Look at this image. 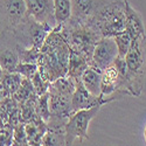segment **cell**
<instances>
[{"label":"cell","instance_id":"6da1fadb","mask_svg":"<svg viewBox=\"0 0 146 146\" xmlns=\"http://www.w3.org/2000/svg\"><path fill=\"white\" fill-rule=\"evenodd\" d=\"M69 54L70 48L60 32V25H57L48 33L40 48V56L36 63L38 71L49 83L58 77L66 76Z\"/></svg>","mask_w":146,"mask_h":146},{"label":"cell","instance_id":"7a4b0ae2","mask_svg":"<svg viewBox=\"0 0 146 146\" xmlns=\"http://www.w3.org/2000/svg\"><path fill=\"white\" fill-rule=\"evenodd\" d=\"M60 32L70 49L82 54L89 61L90 64L92 50L97 41L102 38L90 26V23L88 21L81 22L68 19L66 22L60 25Z\"/></svg>","mask_w":146,"mask_h":146},{"label":"cell","instance_id":"3957f363","mask_svg":"<svg viewBox=\"0 0 146 146\" xmlns=\"http://www.w3.org/2000/svg\"><path fill=\"white\" fill-rule=\"evenodd\" d=\"M88 22L102 38H112L125 28V1L116 0L102 4Z\"/></svg>","mask_w":146,"mask_h":146},{"label":"cell","instance_id":"277c9868","mask_svg":"<svg viewBox=\"0 0 146 146\" xmlns=\"http://www.w3.org/2000/svg\"><path fill=\"white\" fill-rule=\"evenodd\" d=\"M11 28L19 46L25 48L33 47L38 49L41 48L48 33L53 29L47 23L39 22L29 15H26L21 22Z\"/></svg>","mask_w":146,"mask_h":146},{"label":"cell","instance_id":"5b68a950","mask_svg":"<svg viewBox=\"0 0 146 146\" xmlns=\"http://www.w3.org/2000/svg\"><path fill=\"white\" fill-rule=\"evenodd\" d=\"M100 105L92 106L90 109H82L74 111L66 121L64 133H66V145H72L75 140L83 143L89 139L88 129L92 118L101 110Z\"/></svg>","mask_w":146,"mask_h":146},{"label":"cell","instance_id":"8992f818","mask_svg":"<svg viewBox=\"0 0 146 146\" xmlns=\"http://www.w3.org/2000/svg\"><path fill=\"white\" fill-rule=\"evenodd\" d=\"M18 46L11 27L0 33V67L4 71H15L19 63Z\"/></svg>","mask_w":146,"mask_h":146},{"label":"cell","instance_id":"52a82bcc","mask_svg":"<svg viewBox=\"0 0 146 146\" xmlns=\"http://www.w3.org/2000/svg\"><path fill=\"white\" fill-rule=\"evenodd\" d=\"M117 56H118V52L113 38L104 36V38H101L97 41L92 50L89 66H92L98 70L103 71L108 66H110L113 62Z\"/></svg>","mask_w":146,"mask_h":146},{"label":"cell","instance_id":"ba28073f","mask_svg":"<svg viewBox=\"0 0 146 146\" xmlns=\"http://www.w3.org/2000/svg\"><path fill=\"white\" fill-rule=\"evenodd\" d=\"M27 15L34 18L39 22L47 23L52 28L56 27V19L53 0H25Z\"/></svg>","mask_w":146,"mask_h":146},{"label":"cell","instance_id":"9c48e42d","mask_svg":"<svg viewBox=\"0 0 146 146\" xmlns=\"http://www.w3.org/2000/svg\"><path fill=\"white\" fill-rule=\"evenodd\" d=\"M75 80V90L71 96V108L72 111L82 110V109H90L92 106H103L100 100V96L91 95L86 88L83 87L81 82V78H74Z\"/></svg>","mask_w":146,"mask_h":146},{"label":"cell","instance_id":"30bf717a","mask_svg":"<svg viewBox=\"0 0 146 146\" xmlns=\"http://www.w3.org/2000/svg\"><path fill=\"white\" fill-rule=\"evenodd\" d=\"M104 3V0H70L71 14L69 19L87 22Z\"/></svg>","mask_w":146,"mask_h":146},{"label":"cell","instance_id":"8fae6325","mask_svg":"<svg viewBox=\"0 0 146 146\" xmlns=\"http://www.w3.org/2000/svg\"><path fill=\"white\" fill-rule=\"evenodd\" d=\"M125 1V28L132 40L145 38V26L141 15L133 8L127 0Z\"/></svg>","mask_w":146,"mask_h":146},{"label":"cell","instance_id":"7c38bea8","mask_svg":"<svg viewBox=\"0 0 146 146\" xmlns=\"http://www.w3.org/2000/svg\"><path fill=\"white\" fill-rule=\"evenodd\" d=\"M0 7L8 21V27L18 25L27 15L25 0H0Z\"/></svg>","mask_w":146,"mask_h":146},{"label":"cell","instance_id":"4fadbf2b","mask_svg":"<svg viewBox=\"0 0 146 146\" xmlns=\"http://www.w3.org/2000/svg\"><path fill=\"white\" fill-rule=\"evenodd\" d=\"M81 82L83 87L86 88L91 95L100 96L101 95V80H102V71L97 68L89 66L81 75Z\"/></svg>","mask_w":146,"mask_h":146},{"label":"cell","instance_id":"5bb4252c","mask_svg":"<svg viewBox=\"0 0 146 146\" xmlns=\"http://www.w3.org/2000/svg\"><path fill=\"white\" fill-rule=\"evenodd\" d=\"M47 131V124L46 121L42 120L41 118L36 117L34 120L29 121V123L25 124V132L28 145H41V139L43 135Z\"/></svg>","mask_w":146,"mask_h":146},{"label":"cell","instance_id":"9a60e30c","mask_svg":"<svg viewBox=\"0 0 146 146\" xmlns=\"http://www.w3.org/2000/svg\"><path fill=\"white\" fill-rule=\"evenodd\" d=\"M89 67V61L82 54L70 49L69 60H68V71L67 76L70 78H78L83 74V71Z\"/></svg>","mask_w":146,"mask_h":146},{"label":"cell","instance_id":"2e32d148","mask_svg":"<svg viewBox=\"0 0 146 146\" xmlns=\"http://www.w3.org/2000/svg\"><path fill=\"white\" fill-rule=\"evenodd\" d=\"M22 76L17 71H4L0 78V84L3 86L7 96H12L20 87Z\"/></svg>","mask_w":146,"mask_h":146},{"label":"cell","instance_id":"e0dca14e","mask_svg":"<svg viewBox=\"0 0 146 146\" xmlns=\"http://www.w3.org/2000/svg\"><path fill=\"white\" fill-rule=\"evenodd\" d=\"M42 146H63L66 145V133L62 131H56L47 129L46 133L41 139Z\"/></svg>","mask_w":146,"mask_h":146},{"label":"cell","instance_id":"ac0fdd59","mask_svg":"<svg viewBox=\"0 0 146 146\" xmlns=\"http://www.w3.org/2000/svg\"><path fill=\"white\" fill-rule=\"evenodd\" d=\"M53 3L56 23L61 25L70 18V0H53Z\"/></svg>","mask_w":146,"mask_h":146},{"label":"cell","instance_id":"d6986e66","mask_svg":"<svg viewBox=\"0 0 146 146\" xmlns=\"http://www.w3.org/2000/svg\"><path fill=\"white\" fill-rule=\"evenodd\" d=\"M35 95L34 92V89H33V84L31 82L29 78H25L22 77V81H21V84L20 87L18 88V90L12 95V97L21 105L25 101H27L31 96Z\"/></svg>","mask_w":146,"mask_h":146},{"label":"cell","instance_id":"ffe728a7","mask_svg":"<svg viewBox=\"0 0 146 146\" xmlns=\"http://www.w3.org/2000/svg\"><path fill=\"white\" fill-rule=\"evenodd\" d=\"M35 113L44 121H47L48 118H49L50 110H49V94H48V91L38 96V100H36L35 103Z\"/></svg>","mask_w":146,"mask_h":146},{"label":"cell","instance_id":"44dd1931","mask_svg":"<svg viewBox=\"0 0 146 146\" xmlns=\"http://www.w3.org/2000/svg\"><path fill=\"white\" fill-rule=\"evenodd\" d=\"M116 47H117V52H118V57L124 58V56L126 55L129 48L131 46V41L132 39L130 38V35L127 34V32L123 31V32H119L116 35L112 36Z\"/></svg>","mask_w":146,"mask_h":146},{"label":"cell","instance_id":"7402d4cb","mask_svg":"<svg viewBox=\"0 0 146 146\" xmlns=\"http://www.w3.org/2000/svg\"><path fill=\"white\" fill-rule=\"evenodd\" d=\"M40 56V49L38 48H25L18 46V57L19 62H26V63H38V60Z\"/></svg>","mask_w":146,"mask_h":146},{"label":"cell","instance_id":"603a6c76","mask_svg":"<svg viewBox=\"0 0 146 146\" xmlns=\"http://www.w3.org/2000/svg\"><path fill=\"white\" fill-rule=\"evenodd\" d=\"M12 145H19V146H27V137L25 132V124L23 123H18L17 125L13 126V131H12Z\"/></svg>","mask_w":146,"mask_h":146},{"label":"cell","instance_id":"cb8c5ba5","mask_svg":"<svg viewBox=\"0 0 146 146\" xmlns=\"http://www.w3.org/2000/svg\"><path fill=\"white\" fill-rule=\"evenodd\" d=\"M31 82H32V84H33L34 92L38 95V96H40V95L47 92V91H48V88H49V84H50L49 82L46 81V80L41 76V74H40L38 70H36L35 74L32 76Z\"/></svg>","mask_w":146,"mask_h":146},{"label":"cell","instance_id":"d4e9b609","mask_svg":"<svg viewBox=\"0 0 146 146\" xmlns=\"http://www.w3.org/2000/svg\"><path fill=\"white\" fill-rule=\"evenodd\" d=\"M38 70V64L36 63H26V62H19L15 71L25 77V78H32V76L35 74V71Z\"/></svg>","mask_w":146,"mask_h":146},{"label":"cell","instance_id":"484cf974","mask_svg":"<svg viewBox=\"0 0 146 146\" xmlns=\"http://www.w3.org/2000/svg\"><path fill=\"white\" fill-rule=\"evenodd\" d=\"M12 131L13 127L6 124L0 129V146H11L12 145Z\"/></svg>","mask_w":146,"mask_h":146},{"label":"cell","instance_id":"4316f807","mask_svg":"<svg viewBox=\"0 0 146 146\" xmlns=\"http://www.w3.org/2000/svg\"><path fill=\"white\" fill-rule=\"evenodd\" d=\"M3 74H4V70L1 69V67H0V78H1V76H3Z\"/></svg>","mask_w":146,"mask_h":146}]
</instances>
